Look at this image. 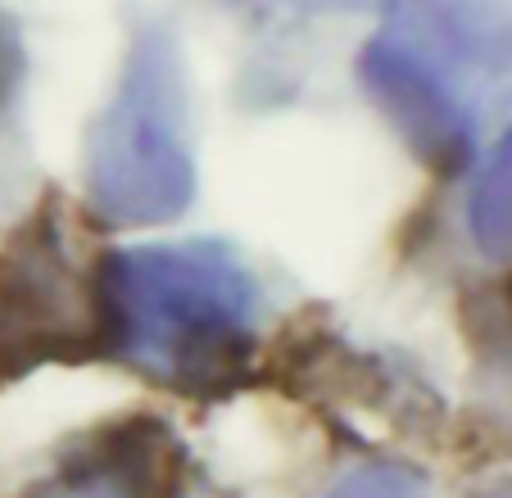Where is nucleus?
Here are the masks:
<instances>
[{"label": "nucleus", "instance_id": "obj_6", "mask_svg": "<svg viewBox=\"0 0 512 498\" xmlns=\"http://www.w3.org/2000/svg\"><path fill=\"white\" fill-rule=\"evenodd\" d=\"M327 498H431V494H426L422 476H413V471H404V467H386V462H377V467L349 471V476L340 480Z\"/></svg>", "mask_w": 512, "mask_h": 498}, {"label": "nucleus", "instance_id": "obj_1", "mask_svg": "<svg viewBox=\"0 0 512 498\" xmlns=\"http://www.w3.org/2000/svg\"><path fill=\"white\" fill-rule=\"evenodd\" d=\"M100 336L123 363L186 394H218L250 367L259 286L213 245L109 254L96 272Z\"/></svg>", "mask_w": 512, "mask_h": 498}, {"label": "nucleus", "instance_id": "obj_5", "mask_svg": "<svg viewBox=\"0 0 512 498\" xmlns=\"http://www.w3.org/2000/svg\"><path fill=\"white\" fill-rule=\"evenodd\" d=\"M467 227L490 259H512V132L476 177V191L467 200Z\"/></svg>", "mask_w": 512, "mask_h": 498}, {"label": "nucleus", "instance_id": "obj_2", "mask_svg": "<svg viewBox=\"0 0 512 498\" xmlns=\"http://www.w3.org/2000/svg\"><path fill=\"white\" fill-rule=\"evenodd\" d=\"M195 195L182 64L168 37H141L87 145V200L100 222H173Z\"/></svg>", "mask_w": 512, "mask_h": 498}, {"label": "nucleus", "instance_id": "obj_3", "mask_svg": "<svg viewBox=\"0 0 512 498\" xmlns=\"http://www.w3.org/2000/svg\"><path fill=\"white\" fill-rule=\"evenodd\" d=\"M100 340L96 281L68 268L59 231L37 227L0 263V372H23Z\"/></svg>", "mask_w": 512, "mask_h": 498}, {"label": "nucleus", "instance_id": "obj_4", "mask_svg": "<svg viewBox=\"0 0 512 498\" xmlns=\"http://www.w3.org/2000/svg\"><path fill=\"white\" fill-rule=\"evenodd\" d=\"M37 498H168V471L155 444H118L55 476Z\"/></svg>", "mask_w": 512, "mask_h": 498}]
</instances>
